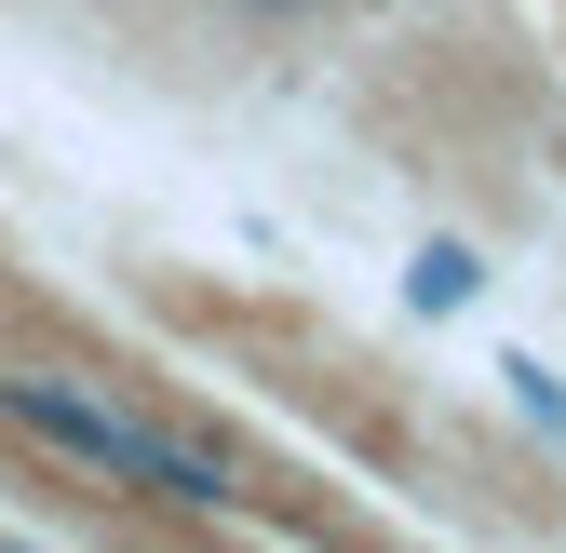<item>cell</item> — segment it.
Listing matches in <instances>:
<instances>
[{
    "instance_id": "6da1fadb",
    "label": "cell",
    "mask_w": 566,
    "mask_h": 553,
    "mask_svg": "<svg viewBox=\"0 0 566 553\" xmlns=\"http://www.w3.org/2000/svg\"><path fill=\"white\" fill-rule=\"evenodd\" d=\"M0 419L41 432L54 459L108 472V487H149L163 513H230V459L189 446V432H163L149 405H122V392H82V378H54V365H0Z\"/></svg>"
},
{
    "instance_id": "7a4b0ae2",
    "label": "cell",
    "mask_w": 566,
    "mask_h": 553,
    "mask_svg": "<svg viewBox=\"0 0 566 553\" xmlns=\"http://www.w3.org/2000/svg\"><path fill=\"white\" fill-rule=\"evenodd\" d=\"M485 298V257L472 243H418L405 257V311H472Z\"/></svg>"
},
{
    "instance_id": "3957f363",
    "label": "cell",
    "mask_w": 566,
    "mask_h": 553,
    "mask_svg": "<svg viewBox=\"0 0 566 553\" xmlns=\"http://www.w3.org/2000/svg\"><path fill=\"white\" fill-rule=\"evenodd\" d=\"M500 392H513V419H526L539 446H566V378H553L539 352H513V365H500Z\"/></svg>"
},
{
    "instance_id": "277c9868",
    "label": "cell",
    "mask_w": 566,
    "mask_h": 553,
    "mask_svg": "<svg viewBox=\"0 0 566 553\" xmlns=\"http://www.w3.org/2000/svg\"><path fill=\"white\" fill-rule=\"evenodd\" d=\"M230 14H270V28H297V14H337V0H230Z\"/></svg>"
}]
</instances>
